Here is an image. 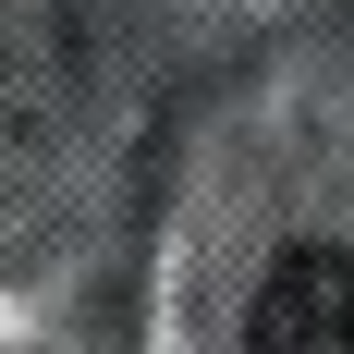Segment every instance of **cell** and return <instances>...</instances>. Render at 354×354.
<instances>
[{"label": "cell", "instance_id": "6da1fadb", "mask_svg": "<svg viewBox=\"0 0 354 354\" xmlns=\"http://www.w3.org/2000/svg\"><path fill=\"white\" fill-rule=\"evenodd\" d=\"M245 354H354V245H281L245 306Z\"/></svg>", "mask_w": 354, "mask_h": 354}]
</instances>
